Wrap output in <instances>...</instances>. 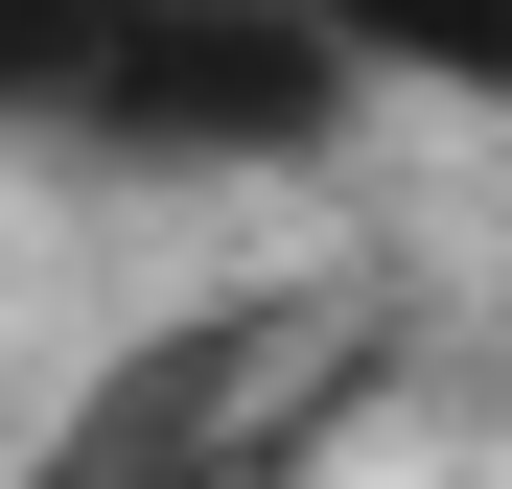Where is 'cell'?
Masks as SVG:
<instances>
[{"instance_id": "cell-1", "label": "cell", "mask_w": 512, "mask_h": 489, "mask_svg": "<svg viewBox=\"0 0 512 489\" xmlns=\"http://www.w3.org/2000/svg\"><path fill=\"white\" fill-rule=\"evenodd\" d=\"M0 117L94 163H326L350 47L303 0H0Z\"/></svg>"}, {"instance_id": "cell-2", "label": "cell", "mask_w": 512, "mask_h": 489, "mask_svg": "<svg viewBox=\"0 0 512 489\" xmlns=\"http://www.w3.org/2000/svg\"><path fill=\"white\" fill-rule=\"evenodd\" d=\"M326 47H350V94H512V0H303Z\"/></svg>"}]
</instances>
